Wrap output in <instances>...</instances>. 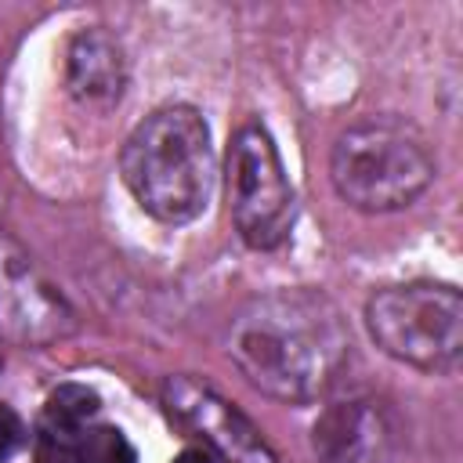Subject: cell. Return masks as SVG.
<instances>
[{"label":"cell","mask_w":463,"mask_h":463,"mask_svg":"<svg viewBox=\"0 0 463 463\" xmlns=\"http://www.w3.org/2000/svg\"><path fill=\"white\" fill-rule=\"evenodd\" d=\"M228 351L264 394L311 402L340 373L347 336L326 300L311 293H271L232 322Z\"/></svg>","instance_id":"obj_1"},{"label":"cell","mask_w":463,"mask_h":463,"mask_svg":"<svg viewBox=\"0 0 463 463\" xmlns=\"http://www.w3.org/2000/svg\"><path fill=\"white\" fill-rule=\"evenodd\" d=\"M123 181L163 224L195 221L213 195V145L210 127L192 105H166L145 116L123 145Z\"/></svg>","instance_id":"obj_2"},{"label":"cell","mask_w":463,"mask_h":463,"mask_svg":"<svg viewBox=\"0 0 463 463\" xmlns=\"http://www.w3.org/2000/svg\"><path fill=\"white\" fill-rule=\"evenodd\" d=\"M336 195L365 213L402 210L434 181L427 141L398 119H365L347 127L329 159Z\"/></svg>","instance_id":"obj_3"},{"label":"cell","mask_w":463,"mask_h":463,"mask_svg":"<svg viewBox=\"0 0 463 463\" xmlns=\"http://www.w3.org/2000/svg\"><path fill=\"white\" fill-rule=\"evenodd\" d=\"M365 326L376 347L427 373L456 369L463 354V297L452 286H387L369 297Z\"/></svg>","instance_id":"obj_4"},{"label":"cell","mask_w":463,"mask_h":463,"mask_svg":"<svg viewBox=\"0 0 463 463\" xmlns=\"http://www.w3.org/2000/svg\"><path fill=\"white\" fill-rule=\"evenodd\" d=\"M228 203L246 246L275 250L297 217L282 159L260 127H242L228 148Z\"/></svg>","instance_id":"obj_5"},{"label":"cell","mask_w":463,"mask_h":463,"mask_svg":"<svg viewBox=\"0 0 463 463\" xmlns=\"http://www.w3.org/2000/svg\"><path fill=\"white\" fill-rule=\"evenodd\" d=\"M72 315L36 264L0 235V333L18 344H51L65 336Z\"/></svg>","instance_id":"obj_6"},{"label":"cell","mask_w":463,"mask_h":463,"mask_svg":"<svg viewBox=\"0 0 463 463\" xmlns=\"http://www.w3.org/2000/svg\"><path fill=\"white\" fill-rule=\"evenodd\" d=\"M166 402H170V409L181 420L195 423L203 434H210L213 445H221L224 452H232L239 463H275L264 452V445L253 434V427L239 412H232L221 398H213L210 391H203V387H195L188 380H170L166 383Z\"/></svg>","instance_id":"obj_7"},{"label":"cell","mask_w":463,"mask_h":463,"mask_svg":"<svg viewBox=\"0 0 463 463\" xmlns=\"http://www.w3.org/2000/svg\"><path fill=\"white\" fill-rule=\"evenodd\" d=\"M315 452L322 463H387L391 441L376 409L365 402H340L318 416Z\"/></svg>","instance_id":"obj_8"},{"label":"cell","mask_w":463,"mask_h":463,"mask_svg":"<svg viewBox=\"0 0 463 463\" xmlns=\"http://www.w3.org/2000/svg\"><path fill=\"white\" fill-rule=\"evenodd\" d=\"M69 87L83 101H112L123 90V58L105 33H80L69 47Z\"/></svg>","instance_id":"obj_9"},{"label":"cell","mask_w":463,"mask_h":463,"mask_svg":"<svg viewBox=\"0 0 463 463\" xmlns=\"http://www.w3.org/2000/svg\"><path fill=\"white\" fill-rule=\"evenodd\" d=\"M98 394L87 383H61L47 394L43 405V445L58 449V459H72V445L80 441L87 420L98 412Z\"/></svg>","instance_id":"obj_10"},{"label":"cell","mask_w":463,"mask_h":463,"mask_svg":"<svg viewBox=\"0 0 463 463\" xmlns=\"http://www.w3.org/2000/svg\"><path fill=\"white\" fill-rule=\"evenodd\" d=\"M72 463H137L134 445L116 427H94L83 430L72 445Z\"/></svg>","instance_id":"obj_11"},{"label":"cell","mask_w":463,"mask_h":463,"mask_svg":"<svg viewBox=\"0 0 463 463\" xmlns=\"http://www.w3.org/2000/svg\"><path fill=\"white\" fill-rule=\"evenodd\" d=\"M22 438H25V430H22L18 412L11 405H0V463H7L18 452Z\"/></svg>","instance_id":"obj_12"},{"label":"cell","mask_w":463,"mask_h":463,"mask_svg":"<svg viewBox=\"0 0 463 463\" xmlns=\"http://www.w3.org/2000/svg\"><path fill=\"white\" fill-rule=\"evenodd\" d=\"M174 463H217V459L206 449H184V452L174 456Z\"/></svg>","instance_id":"obj_13"}]
</instances>
